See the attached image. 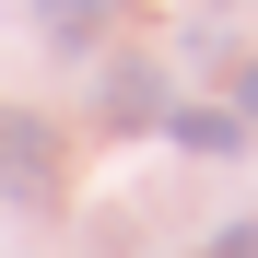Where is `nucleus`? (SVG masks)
Listing matches in <instances>:
<instances>
[{"instance_id":"2","label":"nucleus","mask_w":258,"mask_h":258,"mask_svg":"<svg viewBox=\"0 0 258 258\" xmlns=\"http://www.w3.org/2000/svg\"><path fill=\"white\" fill-rule=\"evenodd\" d=\"M164 129H176L188 153H246V117L235 106H164Z\"/></svg>"},{"instance_id":"4","label":"nucleus","mask_w":258,"mask_h":258,"mask_svg":"<svg viewBox=\"0 0 258 258\" xmlns=\"http://www.w3.org/2000/svg\"><path fill=\"white\" fill-rule=\"evenodd\" d=\"M200 258H258V223H235V235H211Z\"/></svg>"},{"instance_id":"3","label":"nucleus","mask_w":258,"mask_h":258,"mask_svg":"<svg viewBox=\"0 0 258 258\" xmlns=\"http://www.w3.org/2000/svg\"><path fill=\"white\" fill-rule=\"evenodd\" d=\"M106 24H117V0H47V35H71V47H94Z\"/></svg>"},{"instance_id":"5","label":"nucleus","mask_w":258,"mask_h":258,"mask_svg":"<svg viewBox=\"0 0 258 258\" xmlns=\"http://www.w3.org/2000/svg\"><path fill=\"white\" fill-rule=\"evenodd\" d=\"M235 117H246V129H258V59H246V71H235Z\"/></svg>"},{"instance_id":"1","label":"nucleus","mask_w":258,"mask_h":258,"mask_svg":"<svg viewBox=\"0 0 258 258\" xmlns=\"http://www.w3.org/2000/svg\"><path fill=\"white\" fill-rule=\"evenodd\" d=\"M59 200V117L0 106V211H47Z\"/></svg>"}]
</instances>
